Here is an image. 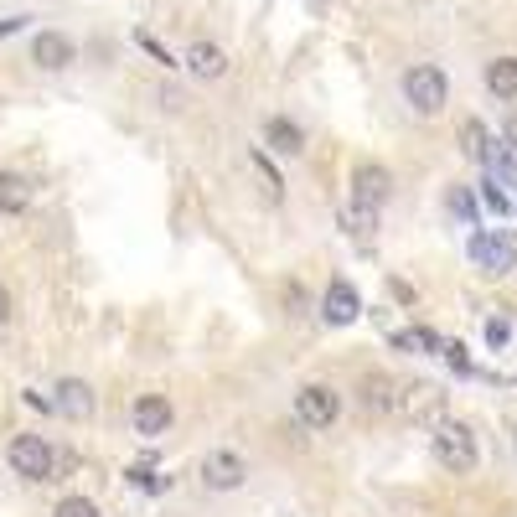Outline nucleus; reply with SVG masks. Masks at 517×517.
Returning a JSON list of instances; mask_svg holds the SVG:
<instances>
[{"label": "nucleus", "mask_w": 517, "mask_h": 517, "mask_svg": "<svg viewBox=\"0 0 517 517\" xmlns=\"http://www.w3.org/2000/svg\"><path fill=\"white\" fill-rule=\"evenodd\" d=\"M94 409H99V399H94V388H88L83 378H63L52 388V414L83 424V419H94Z\"/></svg>", "instance_id": "6e6552de"}, {"label": "nucleus", "mask_w": 517, "mask_h": 517, "mask_svg": "<svg viewBox=\"0 0 517 517\" xmlns=\"http://www.w3.org/2000/svg\"><path fill=\"white\" fill-rule=\"evenodd\" d=\"M445 357H450V368H461V373H471V357H466V347H445Z\"/></svg>", "instance_id": "a878e982"}, {"label": "nucleus", "mask_w": 517, "mask_h": 517, "mask_svg": "<svg viewBox=\"0 0 517 517\" xmlns=\"http://www.w3.org/2000/svg\"><path fill=\"white\" fill-rule=\"evenodd\" d=\"M52 517H104V512H99L94 502H88V497H63Z\"/></svg>", "instance_id": "aec40b11"}, {"label": "nucleus", "mask_w": 517, "mask_h": 517, "mask_svg": "<svg viewBox=\"0 0 517 517\" xmlns=\"http://www.w3.org/2000/svg\"><path fill=\"white\" fill-rule=\"evenodd\" d=\"M171 419H176V409H171L166 393H140V399L130 404V424H135V435H145V440H161L171 430Z\"/></svg>", "instance_id": "423d86ee"}, {"label": "nucleus", "mask_w": 517, "mask_h": 517, "mask_svg": "<svg viewBox=\"0 0 517 517\" xmlns=\"http://www.w3.org/2000/svg\"><path fill=\"white\" fill-rule=\"evenodd\" d=\"M388 187H393V176H388L378 161H362V166L352 171V197L368 202V207H383V202H388Z\"/></svg>", "instance_id": "9d476101"}, {"label": "nucleus", "mask_w": 517, "mask_h": 517, "mask_svg": "<svg viewBox=\"0 0 517 517\" xmlns=\"http://www.w3.org/2000/svg\"><path fill=\"white\" fill-rule=\"evenodd\" d=\"M26 21H32V16H6V21H0V37H16Z\"/></svg>", "instance_id": "bb28decb"}, {"label": "nucleus", "mask_w": 517, "mask_h": 517, "mask_svg": "<svg viewBox=\"0 0 517 517\" xmlns=\"http://www.w3.org/2000/svg\"><path fill=\"white\" fill-rule=\"evenodd\" d=\"M486 94L492 99H517V57H492L486 63Z\"/></svg>", "instance_id": "4468645a"}, {"label": "nucleus", "mask_w": 517, "mask_h": 517, "mask_svg": "<svg viewBox=\"0 0 517 517\" xmlns=\"http://www.w3.org/2000/svg\"><path fill=\"white\" fill-rule=\"evenodd\" d=\"M404 104H409L414 114H424V119H435V114L450 104V83H445V73H440L435 63H414V68H404Z\"/></svg>", "instance_id": "f257e3e1"}, {"label": "nucleus", "mask_w": 517, "mask_h": 517, "mask_svg": "<svg viewBox=\"0 0 517 517\" xmlns=\"http://www.w3.org/2000/svg\"><path fill=\"white\" fill-rule=\"evenodd\" d=\"M502 135H507V145H517V109L507 114V130H502Z\"/></svg>", "instance_id": "c85d7f7f"}, {"label": "nucleus", "mask_w": 517, "mask_h": 517, "mask_svg": "<svg viewBox=\"0 0 517 517\" xmlns=\"http://www.w3.org/2000/svg\"><path fill=\"white\" fill-rule=\"evenodd\" d=\"M362 316V300H357V290L352 285H326V300H321V321L326 326H352Z\"/></svg>", "instance_id": "9b49d317"}, {"label": "nucleus", "mask_w": 517, "mask_h": 517, "mask_svg": "<svg viewBox=\"0 0 517 517\" xmlns=\"http://www.w3.org/2000/svg\"><path fill=\"white\" fill-rule=\"evenodd\" d=\"M486 145H492V140H486L481 119H466V125H461V150H466L471 161H481V156H486Z\"/></svg>", "instance_id": "6ab92c4d"}, {"label": "nucleus", "mask_w": 517, "mask_h": 517, "mask_svg": "<svg viewBox=\"0 0 517 517\" xmlns=\"http://www.w3.org/2000/svg\"><path fill=\"white\" fill-rule=\"evenodd\" d=\"M264 145L275 150V156H300V150H306V135H300V125H295V119L275 114V119L264 125Z\"/></svg>", "instance_id": "ddd939ff"}, {"label": "nucleus", "mask_w": 517, "mask_h": 517, "mask_svg": "<svg viewBox=\"0 0 517 517\" xmlns=\"http://www.w3.org/2000/svg\"><path fill=\"white\" fill-rule=\"evenodd\" d=\"M507 342H512V321L492 316V321H486V347H507Z\"/></svg>", "instance_id": "412c9836"}, {"label": "nucleus", "mask_w": 517, "mask_h": 517, "mask_svg": "<svg viewBox=\"0 0 517 517\" xmlns=\"http://www.w3.org/2000/svg\"><path fill=\"white\" fill-rule=\"evenodd\" d=\"M197 476H202V486H207V492H238V486H243V476H249V466H243L233 450H212V455H202Z\"/></svg>", "instance_id": "0eeeda50"}, {"label": "nucleus", "mask_w": 517, "mask_h": 517, "mask_svg": "<svg viewBox=\"0 0 517 517\" xmlns=\"http://www.w3.org/2000/svg\"><path fill=\"white\" fill-rule=\"evenodd\" d=\"M450 207L461 212L466 223H476V202H471V192H450Z\"/></svg>", "instance_id": "393cba45"}, {"label": "nucleus", "mask_w": 517, "mask_h": 517, "mask_svg": "<svg viewBox=\"0 0 517 517\" xmlns=\"http://www.w3.org/2000/svg\"><path fill=\"white\" fill-rule=\"evenodd\" d=\"M440 409H445L440 388H430V383H414V388H409V414H414V419H440Z\"/></svg>", "instance_id": "f3484780"}, {"label": "nucleus", "mask_w": 517, "mask_h": 517, "mask_svg": "<svg viewBox=\"0 0 517 517\" xmlns=\"http://www.w3.org/2000/svg\"><path fill=\"white\" fill-rule=\"evenodd\" d=\"M337 223H342L357 243H368V238L378 233V207H368V202H357V197H352V202L342 207V218H337Z\"/></svg>", "instance_id": "dca6fc26"}, {"label": "nucleus", "mask_w": 517, "mask_h": 517, "mask_svg": "<svg viewBox=\"0 0 517 517\" xmlns=\"http://www.w3.org/2000/svg\"><path fill=\"white\" fill-rule=\"evenodd\" d=\"M187 73H192V78H207V83L223 78V73H228V52H223L218 42H192V47H187Z\"/></svg>", "instance_id": "f8f14e48"}, {"label": "nucleus", "mask_w": 517, "mask_h": 517, "mask_svg": "<svg viewBox=\"0 0 517 517\" xmlns=\"http://www.w3.org/2000/svg\"><path fill=\"white\" fill-rule=\"evenodd\" d=\"M32 207V181H26L21 171H0V212H26Z\"/></svg>", "instance_id": "2eb2a0df"}, {"label": "nucleus", "mask_w": 517, "mask_h": 517, "mask_svg": "<svg viewBox=\"0 0 517 517\" xmlns=\"http://www.w3.org/2000/svg\"><path fill=\"white\" fill-rule=\"evenodd\" d=\"M135 42H140V47H145L150 57H156V63H166V68H176V57H171V52H166V47H161L156 37H150V32H135Z\"/></svg>", "instance_id": "4be33fe9"}, {"label": "nucleus", "mask_w": 517, "mask_h": 517, "mask_svg": "<svg viewBox=\"0 0 517 517\" xmlns=\"http://www.w3.org/2000/svg\"><path fill=\"white\" fill-rule=\"evenodd\" d=\"M254 171H259V181H264V192H269V202H280L285 197V181H280V171L275 166H269V156H264V150H254Z\"/></svg>", "instance_id": "a211bd4d"}, {"label": "nucleus", "mask_w": 517, "mask_h": 517, "mask_svg": "<svg viewBox=\"0 0 517 517\" xmlns=\"http://www.w3.org/2000/svg\"><path fill=\"white\" fill-rule=\"evenodd\" d=\"M6 461H11V471L26 476V481H52L57 455H52V445H47L42 435H16L11 450H6Z\"/></svg>", "instance_id": "20e7f679"}, {"label": "nucleus", "mask_w": 517, "mask_h": 517, "mask_svg": "<svg viewBox=\"0 0 517 517\" xmlns=\"http://www.w3.org/2000/svg\"><path fill=\"white\" fill-rule=\"evenodd\" d=\"M32 63H37L42 73H63V68L78 63V47H73L68 32H37V37H32Z\"/></svg>", "instance_id": "1a4fd4ad"}, {"label": "nucleus", "mask_w": 517, "mask_h": 517, "mask_svg": "<svg viewBox=\"0 0 517 517\" xmlns=\"http://www.w3.org/2000/svg\"><path fill=\"white\" fill-rule=\"evenodd\" d=\"M6 321H11V290L0 285V326H6Z\"/></svg>", "instance_id": "cd10ccee"}, {"label": "nucleus", "mask_w": 517, "mask_h": 517, "mask_svg": "<svg viewBox=\"0 0 517 517\" xmlns=\"http://www.w3.org/2000/svg\"><path fill=\"white\" fill-rule=\"evenodd\" d=\"M481 197H486V207H492L497 212V218H512V202L497 192V187H481Z\"/></svg>", "instance_id": "b1692460"}, {"label": "nucleus", "mask_w": 517, "mask_h": 517, "mask_svg": "<svg viewBox=\"0 0 517 517\" xmlns=\"http://www.w3.org/2000/svg\"><path fill=\"white\" fill-rule=\"evenodd\" d=\"M337 414H342V393H337V388L306 383V388L295 393V419L311 424V430H326V424H337Z\"/></svg>", "instance_id": "39448f33"}, {"label": "nucleus", "mask_w": 517, "mask_h": 517, "mask_svg": "<svg viewBox=\"0 0 517 517\" xmlns=\"http://www.w3.org/2000/svg\"><path fill=\"white\" fill-rule=\"evenodd\" d=\"M430 445H435V461H440L445 471H455V476L476 471V461H481V450H476V435L466 430V424H455V419H440V424H435Z\"/></svg>", "instance_id": "f03ea898"}, {"label": "nucleus", "mask_w": 517, "mask_h": 517, "mask_svg": "<svg viewBox=\"0 0 517 517\" xmlns=\"http://www.w3.org/2000/svg\"><path fill=\"white\" fill-rule=\"evenodd\" d=\"M471 264L481 269V275H507V269H517V233L507 228H486L466 243Z\"/></svg>", "instance_id": "7ed1b4c3"}, {"label": "nucleus", "mask_w": 517, "mask_h": 517, "mask_svg": "<svg viewBox=\"0 0 517 517\" xmlns=\"http://www.w3.org/2000/svg\"><path fill=\"white\" fill-rule=\"evenodd\" d=\"M368 404H373V409H393V388L373 378V383H368Z\"/></svg>", "instance_id": "5701e85b"}]
</instances>
